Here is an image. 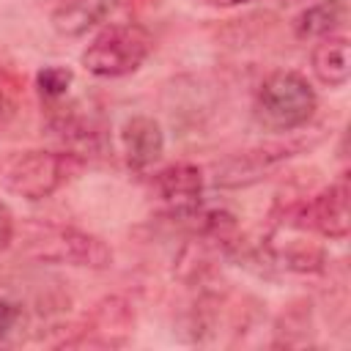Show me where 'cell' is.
<instances>
[{
	"instance_id": "obj_17",
	"label": "cell",
	"mask_w": 351,
	"mask_h": 351,
	"mask_svg": "<svg viewBox=\"0 0 351 351\" xmlns=\"http://www.w3.org/2000/svg\"><path fill=\"white\" fill-rule=\"evenodd\" d=\"M14 112H16V88H11L0 77V129L14 118Z\"/></svg>"
},
{
	"instance_id": "obj_1",
	"label": "cell",
	"mask_w": 351,
	"mask_h": 351,
	"mask_svg": "<svg viewBox=\"0 0 351 351\" xmlns=\"http://www.w3.org/2000/svg\"><path fill=\"white\" fill-rule=\"evenodd\" d=\"M22 255L38 263L90 271H104L115 261L112 247L101 236L52 219H30L22 225Z\"/></svg>"
},
{
	"instance_id": "obj_12",
	"label": "cell",
	"mask_w": 351,
	"mask_h": 351,
	"mask_svg": "<svg viewBox=\"0 0 351 351\" xmlns=\"http://www.w3.org/2000/svg\"><path fill=\"white\" fill-rule=\"evenodd\" d=\"M310 71L326 88H343L351 77L348 63V38L340 33L324 36L310 49Z\"/></svg>"
},
{
	"instance_id": "obj_2",
	"label": "cell",
	"mask_w": 351,
	"mask_h": 351,
	"mask_svg": "<svg viewBox=\"0 0 351 351\" xmlns=\"http://www.w3.org/2000/svg\"><path fill=\"white\" fill-rule=\"evenodd\" d=\"M88 159L69 148H25L0 159V186L22 200H47L85 170Z\"/></svg>"
},
{
	"instance_id": "obj_3",
	"label": "cell",
	"mask_w": 351,
	"mask_h": 351,
	"mask_svg": "<svg viewBox=\"0 0 351 351\" xmlns=\"http://www.w3.org/2000/svg\"><path fill=\"white\" fill-rule=\"evenodd\" d=\"M318 110V93L299 71L280 69L263 77L252 96V118L274 134L304 129Z\"/></svg>"
},
{
	"instance_id": "obj_4",
	"label": "cell",
	"mask_w": 351,
	"mask_h": 351,
	"mask_svg": "<svg viewBox=\"0 0 351 351\" xmlns=\"http://www.w3.org/2000/svg\"><path fill=\"white\" fill-rule=\"evenodd\" d=\"M324 140L321 132H291L280 140H266L258 145H250L244 151L228 154L219 162L211 165V181L219 189H241V186H252L261 178H266V173L277 170L280 165L291 162L299 154H307L310 148H315Z\"/></svg>"
},
{
	"instance_id": "obj_11",
	"label": "cell",
	"mask_w": 351,
	"mask_h": 351,
	"mask_svg": "<svg viewBox=\"0 0 351 351\" xmlns=\"http://www.w3.org/2000/svg\"><path fill=\"white\" fill-rule=\"evenodd\" d=\"M118 8V0H58L49 14L55 33L66 38H80L88 30L104 25V19Z\"/></svg>"
},
{
	"instance_id": "obj_15",
	"label": "cell",
	"mask_w": 351,
	"mask_h": 351,
	"mask_svg": "<svg viewBox=\"0 0 351 351\" xmlns=\"http://www.w3.org/2000/svg\"><path fill=\"white\" fill-rule=\"evenodd\" d=\"M22 324V307L0 293V343Z\"/></svg>"
},
{
	"instance_id": "obj_14",
	"label": "cell",
	"mask_w": 351,
	"mask_h": 351,
	"mask_svg": "<svg viewBox=\"0 0 351 351\" xmlns=\"http://www.w3.org/2000/svg\"><path fill=\"white\" fill-rule=\"evenodd\" d=\"M71 82H74V71L66 69V66H44L36 74V90L49 104L63 101L69 88H71Z\"/></svg>"
},
{
	"instance_id": "obj_8",
	"label": "cell",
	"mask_w": 351,
	"mask_h": 351,
	"mask_svg": "<svg viewBox=\"0 0 351 351\" xmlns=\"http://www.w3.org/2000/svg\"><path fill=\"white\" fill-rule=\"evenodd\" d=\"M206 176L192 162H173L151 176V195L170 219H189L203 206Z\"/></svg>"
},
{
	"instance_id": "obj_7",
	"label": "cell",
	"mask_w": 351,
	"mask_h": 351,
	"mask_svg": "<svg viewBox=\"0 0 351 351\" xmlns=\"http://www.w3.org/2000/svg\"><path fill=\"white\" fill-rule=\"evenodd\" d=\"M55 346L58 348H121L134 329V307L126 296L110 293L99 299L77 324L69 326Z\"/></svg>"
},
{
	"instance_id": "obj_13",
	"label": "cell",
	"mask_w": 351,
	"mask_h": 351,
	"mask_svg": "<svg viewBox=\"0 0 351 351\" xmlns=\"http://www.w3.org/2000/svg\"><path fill=\"white\" fill-rule=\"evenodd\" d=\"M346 22V3L343 0H318L307 5L293 19V33L302 41H318L324 36L337 33V27Z\"/></svg>"
},
{
	"instance_id": "obj_9",
	"label": "cell",
	"mask_w": 351,
	"mask_h": 351,
	"mask_svg": "<svg viewBox=\"0 0 351 351\" xmlns=\"http://www.w3.org/2000/svg\"><path fill=\"white\" fill-rule=\"evenodd\" d=\"M49 129L63 143V148H69L85 159L90 154H99L107 140V129H104L101 118L96 112H88L80 104L63 107L60 101H55L52 115H49Z\"/></svg>"
},
{
	"instance_id": "obj_6",
	"label": "cell",
	"mask_w": 351,
	"mask_h": 351,
	"mask_svg": "<svg viewBox=\"0 0 351 351\" xmlns=\"http://www.w3.org/2000/svg\"><path fill=\"white\" fill-rule=\"evenodd\" d=\"M348 176L340 173L329 186L288 203L285 208H280V225L285 228H296V230H307L332 241H343L351 230V211H348Z\"/></svg>"
},
{
	"instance_id": "obj_16",
	"label": "cell",
	"mask_w": 351,
	"mask_h": 351,
	"mask_svg": "<svg viewBox=\"0 0 351 351\" xmlns=\"http://www.w3.org/2000/svg\"><path fill=\"white\" fill-rule=\"evenodd\" d=\"M16 239V219L14 211L5 200H0V252H5L11 247V241Z\"/></svg>"
},
{
	"instance_id": "obj_5",
	"label": "cell",
	"mask_w": 351,
	"mask_h": 351,
	"mask_svg": "<svg viewBox=\"0 0 351 351\" xmlns=\"http://www.w3.org/2000/svg\"><path fill=\"white\" fill-rule=\"evenodd\" d=\"M154 52V36L137 22H112L96 30L85 44L80 63L99 80H118L134 74Z\"/></svg>"
},
{
	"instance_id": "obj_18",
	"label": "cell",
	"mask_w": 351,
	"mask_h": 351,
	"mask_svg": "<svg viewBox=\"0 0 351 351\" xmlns=\"http://www.w3.org/2000/svg\"><path fill=\"white\" fill-rule=\"evenodd\" d=\"M206 5H214V8H233V5H241V3H250V0H203Z\"/></svg>"
},
{
	"instance_id": "obj_10",
	"label": "cell",
	"mask_w": 351,
	"mask_h": 351,
	"mask_svg": "<svg viewBox=\"0 0 351 351\" xmlns=\"http://www.w3.org/2000/svg\"><path fill=\"white\" fill-rule=\"evenodd\" d=\"M121 154L129 170H148L165 154L162 123L151 115H132L121 126Z\"/></svg>"
}]
</instances>
